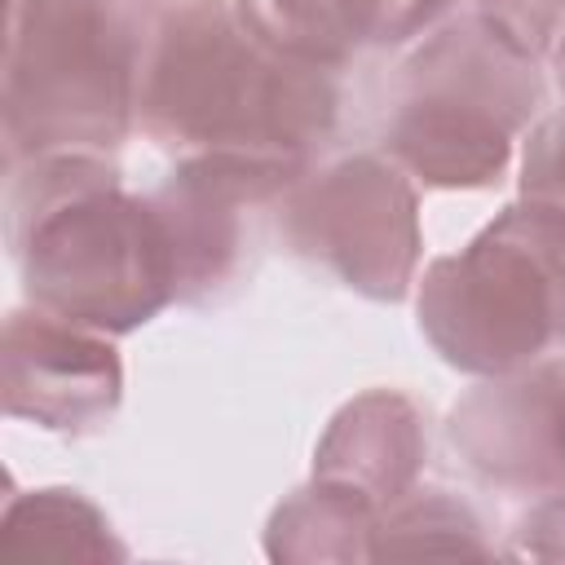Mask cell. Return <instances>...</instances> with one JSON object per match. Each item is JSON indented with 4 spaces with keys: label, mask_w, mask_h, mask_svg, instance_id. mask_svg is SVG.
<instances>
[{
    "label": "cell",
    "mask_w": 565,
    "mask_h": 565,
    "mask_svg": "<svg viewBox=\"0 0 565 565\" xmlns=\"http://www.w3.org/2000/svg\"><path fill=\"white\" fill-rule=\"evenodd\" d=\"M335 106L327 66L269 49L225 0H181L159 22L137 110L146 132L185 159L305 172L335 124Z\"/></svg>",
    "instance_id": "6da1fadb"
},
{
    "label": "cell",
    "mask_w": 565,
    "mask_h": 565,
    "mask_svg": "<svg viewBox=\"0 0 565 565\" xmlns=\"http://www.w3.org/2000/svg\"><path fill=\"white\" fill-rule=\"evenodd\" d=\"M13 252L35 309L128 331L177 296V252L154 199L119 190L97 154H35L13 185Z\"/></svg>",
    "instance_id": "7a4b0ae2"
},
{
    "label": "cell",
    "mask_w": 565,
    "mask_h": 565,
    "mask_svg": "<svg viewBox=\"0 0 565 565\" xmlns=\"http://www.w3.org/2000/svg\"><path fill=\"white\" fill-rule=\"evenodd\" d=\"M159 0H18L4 75L9 159L115 150L141 106Z\"/></svg>",
    "instance_id": "3957f363"
},
{
    "label": "cell",
    "mask_w": 565,
    "mask_h": 565,
    "mask_svg": "<svg viewBox=\"0 0 565 565\" xmlns=\"http://www.w3.org/2000/svg\"><path fill=\"white\" fill-rule=\"evenodd\" d=\"M419 327L446 362L481 375L534 366L565 344V207L525 199L419 282Z\"/></svg>",
    "instance_id": "277c9868"
},
{
    "label": "cell",
    "mask_w": 565,
    "mask_h": 565,
    "mask_svg": "<svg viewBox=\"0 0 565 565\" xmlns=\"http://www.w3.org/2000/svg\"><path fill=\"white\" fill-rule=\"evenodd\" d=\"M534 102V57L516 53L481 18L455 22L406 66V97L384 146L428 185H490L508 163L512 128L530 119Z\"/></svg>",
    "instance_id": "5b68a950"
},
{
    "label": "cell",
    "mask_w": 565,
    "mask_h": 565,
    "mask_svg": "<svg viewBox=\"0 0 565 565\" xmlns=\"http://www.w3.org/2000/svg\"><path fill=\"white\" fill-rule=\"evenodd\" d=\"M287 238L296 256L331 269L344 287L397 300L419 260L415 194L393 163L375 154L344 159L296 190Z\"/></svg>",
    "instance_id": "8992f818"
},
{
    "label": "cell",
    "mask_w": 565,
    "mask_h": 565,
    "mask_svg": "<svg viewBox=\"0 0 565 565\" xmlns=\"http://www.w3.org/2000/svg\"><path fill=\"white\" fill-rule=\"evenodd\" d=\"M119 358L106 340L57 313H13L4 331V397L9 415H31L44 428L88 433L119 402Z\"/></svg>",
    "instance_id": "52a82bcc"
},
{
    "label": "cell",
    "mask_w": 565,
    "mask_h": 565,
    "mask_svg": "<svg viewBox=\"0 0 565 565\" xmlns=\"http://www.w3.org/2000/svg\"><path fill=\"white\" fill-rule=\"evenodd\" d=\"M450 437L499 486H565V358L472 393L455 406Z\"/></svg>",
    "instance_id": "ba28073f"
},
{
    "label": "cell",
    "mask_w": 565,
    "mask_h": 565,
    "mask_svg": "<svg viewBox=\"0 0 565 565\" xmlns=\"http://www.w3.org/2000/svg\"><path fill=\"white\" fill-rule=\"evenodd\" d=\"M450 0H234L238 22L269 49L335 71L366 44L433 26Z\"/></svg>",
    "instance_id": "9c48e42d"
},
{
    "label": "cell",
    "mask_w": 565,
    "mask_h": 565,
    "mask_svg": "<svg viewBox=\"0 0 565 565\" xmlns=\"http://www.w3.org/2000/svg\"><path fill=\"white\" fill-rule=\"evenodd\" d=\"M428 441L419 437V415L397 393H366L331 424L318 450V477L353 486L366 499H402Z\"/></svg>",
    "instance_id": "30bf717a"
},
{
    "label": "cell",
    "mask_w": 565,
    "mask_h": 565,
    "mask_svg": "<svg viewBox=\"0 0 565 565\" xmlns=\"http://www.w3.org/2000/svg\"><path fill=\"white\" fill-rule=\"evenodd\" d=\"M4 552L53 556V561L124 556V547L110 539L106 516L93 503H84L75 490H40L31 499H13L4 516Z\"/></svg>",
    "instance_id": "8fae6325"
},
{
    "label": "cell",
    "mask_w": 565,
    "mask_h": 565,
    "mask_svg": "<svg viewBox=\"0 0 565 565\" xmlns=\"http://www.w3.org/2000/svg\"><path fill=\"white\" fill-rule=\"evenodd\" d=\"M481 22L516 53L539 57L565 35V0H477Z\"/></svg>",
    "instance_id": "7c38bea8"
},
{
    "label": "cell",
    "mask_w": 565,
    "mask_h": 565,
    "mask_svg": "<svg viewBox=\"0 0 565 565\" xmlns=\"http://www.w3.org/2000/svg\"><path fill=\"white\" fill-rule=\"evenodd\" d=\"M525 530H534L530 552H539V556H565V494H556L552 503H543Z\"/></svg>",
    "instance_id": "4fadbf2b"
},
{
    "label": "cell",
    "mask_w": 565,
    "mask_h": 565,
    "mask_svg": "<svg viewBox=\"0 0 565 565\" xmlns=\"http://www.w3.org/2000/svg\"><path fill=\"white\" fill-rule=\"evenodd\" d=\"M556 79H561V93H565V35L556 40Z\"/></svg>",
    "instance_id": "5bb4252c"
}]
</instances>
